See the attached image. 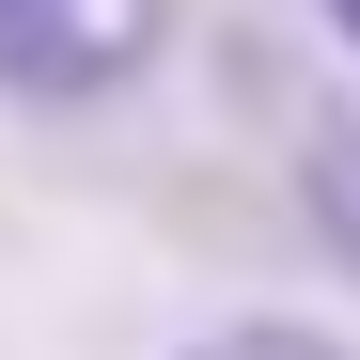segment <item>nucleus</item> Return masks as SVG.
<instances>
[{
  "label": "nucleus",
  "instance_id": "nucleus-1",
  "mask_svg": "<svg viewBox=\"0 0 360 360\" xmlns=\"http://www.w3.org/2000/svg\"><path fill=\"white\" fill-rule=\"evenodd\" d=\"M172 47V0H0V94L94 110Z\"/></svg>",
  "mask_w": 360,
  "mask_h": 360
},
{
  "label": "nucleus",
  "instance_id": "nucleus-2",
  "mask_svg": "<svg viewBox=\"0 0 360 360\" xmlns=\"http://www.w3.org/2000/svg\"><path fill=\"white\" fill-rule=\"evenodd\" d=\"M314 219H329V251L360 266V110H329V126H314Z\"/></svg>",
  "mask_w": 360,
  "mask_h": 360
},
{
  "label": "nucleus",
  "instance_id": "nucleus-3",
  "mask_svg": "<svg viewBox=\"0 0 360 360\" xmlns=\"http://www.w3.org/2000/svg\"><path fill=\"white\" fill-rule=\"evenodd\" d=\"M188 360H345L329 329H282V314H235V329H204Z\"/></svg>",
  "mask_w": 360,
  "mask_h": 360
},
{
  "label": "nucleus",
  "instance_id": "nucleus-4",
  "mask_svg": "<svg viewBox=\"0 0 360 360\" xmlns=\"http://www.w3.org/2000/svg\"><path fill=\"white\" fill-rule=\"evenodd\" d=\"M329 32H345V47H360V0H329Z\"/></svg>",
  "mask_w": 360,
  "mask_h": 360
}]
</instances>
